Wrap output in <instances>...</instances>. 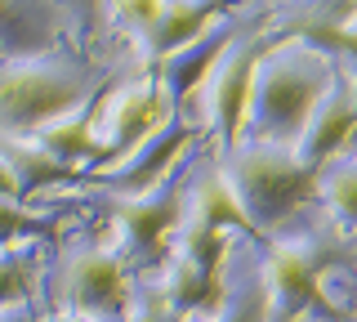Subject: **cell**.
<instances>
[{
	"label": "cell",
	"mask_w": 357,
	"mask_h": 322,
	"mask_svg": "<svg viewBox=\"0 0 357 322\" xmlns=\"http://www.w3.org/2000/svg\"><path fill=\"white\" fill-rule=\"evenodd\" d=\"M134 68L143 63L121 50H54L31 59H0V130L36 135L45 121L98 103Z\"/></svg>",
	"instance_id": "6da1fadb"
},
{
	"label": "cell",
	"mask_w": 357,
	"mask_h": 322,
	"mask_svg": "<svg viewBox=\"0 0 357 322\" xmlns=\"http://www.w3.org/2000/svg\"><path fill=\"white\" fill-rule=\"evenodd\" d=\"M335 50L321 45L317 36L304 31H286L264 45L255 63L250 81V103H245L241 139L250 143H277V148H295L304 139L312 112H317L321 94H326L335 76Z\"/></svg>",
	"instance_id": "7a4b0ae2"
},
{
	"label": "cell",
	"mask_w": 357,
	"mask_h": 322,
	"mask_svg": "<svg viewBox=\"0 0 357 322\" xmlns=\"http://www.w3.org/2000/svg\"><path fill=\"white\" fill-rule=\"evenodd\" d=\"M45 300L54 305L50 314H94L112 322L134 318V269L98 206L76 202L72 224L54 242Z\"/></svg>",
	"instance_id": "3957f363"
},
{
	"label": "cell",
	"mask_w": 357,
	"mask_h": 322,
	"mask_svg": "<svg viewBox=\"0 0 357 322\" xmlns=\"http://www.w3.org/2000/svg\"><path fill=\"white\" fill-rule=\"evenodd\" d=\"M223 180L232 184L255 237H277L317 202V175L299 161L295 148L241 139L219 157Z\"/></svg>",
	"instance_id": "277c9868"
},
{
	"label": "cell",
	"mask_w": 357,
	"mask_h": 322,
	"mask_svg": "<svg viewBox=\"0 0 357 322\" xmlns=\"http://www.w3.org/2000/svg\"><path fill=\"white\" fill-rule=\"evenodd\" d=\"M268 41H273V27H268L264 18H250V23L232 36V45L219 54V63L210 68L206 85H201V94L192 103V117H197L201 135H206V143L219 157L241 143V121H245V103H250L255 63H259Z\"/></svg>",
	"instance_id": "5b68a950"
},
{
	"label": "cell",
	"mask_w": 357,
	"mask_h": 322,
	"mask_svg": "<svg viewBox=\"0 0 357 322\" xmlns=\"http://www.w3.org/2000/svg\"><path fill=\"white\" fill-rule=\"evenodd\" d=\"M54 50H116L98 41L72 0H0V59H31ZM130 54V50H121Z\"/></svg>",
	"instance_id": "8992f818"
},
{
	"label": "cell",
	"mask_w": 357,
	"mask_h": 322,
	"mask_svg": "<svg viewBox=\"0 0 357 322\" xmlns=\"http://www.w3.org/2000/svg\"><path fill=\"white\" fill-rule=\"evenodd\" d=\"M174 112L170 94L161 90L152 68H134L126 72L112 90L98 98V112H94V148L98 161H116L121 152H130L139 139H148L165 117Z\"/></svg>",
	"instance_id": "52a82bcc"
},
{
	"label": "cell",
	"mask_w": 357,
	"mask_h": 322,
	"mask_svg": "<svg viewBox=\"0 0 357 322\" xmlns=\"http://www.w3.org/2000/svg\"><path fill=\"white\" fill-rule=\"evenodd\" d=\"M255 14H245V9H223L219 18H210L206 27L197 31L192 41H183L178 50H170L161 63H156V81H161V90L170 94V103L174 108H183V112H192V103H197V94H201V85H206V76L210 68L219 63V54L232 45V36L250 23Z\"/></svg>",
	"instance_id": "ba28073f"
},
{
	"label": "cell",
	"mask_w": 357,
	"mask_h": 322,
	"mask_svg": "<svg viewBox=\"0 0 357 322\" xmlns=\"http://www.w3.org/2000/svg\"><path fill=\"white\" fill-rule=\"evenodd\" d=\"M192 322H268V273H264V237L237 233L223 255L219 300Z\"/></svg>",
	"instance_id": "9c48e42d"
},
{
	"label": "cell",
	"mask_w": 357,
	"mask_h": 322,
	"mask_svg": "<svg viewBox=\"0 0 357 322\" xmlns=\"http://www.w3.org/2000/svg\"><path fill=\"white\" fill-rule=\"evenodd\" d=\"M335 59H340V54H335ZM353 135H357V68L349 59H340L326 94H321V103H317V112H312L308 130H304V139L295 143V152H299V161L317 175Z\"/></svg>",
	"instance_id": "30bf717a"
},
{
	"label": "cell",
	"mask_w": 357,
	"mask_h": 322,
	"mask_svg": "<svg viewBox=\"0 0 357 322\" xmlns=\"http://www.w3.org/2000/svg\"><path fill=\"white\" fill-rule=\"evenodd\" d=\"M50 255H54V242H18V247H0V309L36 305V300L45 295Z\"/></svg>",
	"instance_id": "8fae6325"
},
{
	"label": "cell",
	"mask_w": 357,
	"mask_h": 322,
	"mask_svg": "<svg viewBox=\"0 0 357 322\" xmlns=\"http://www.w3.org/2000/svg\"><path fill=\"white\" fill-rule=\"evenodd\" d=\"M317 206L340 228L357 233V135L317 170Z\"/></svg>",
	"instance_id": "7c38bea8"
},
{
	"label": "cell",
	"mask_w": 357,
	"mask_h": 322,
	"mask_svg": "<svg viewBox=\"0 0 357 322\" xmlns=\"http://www.w3.org/2000/svg\"><path fill=\"white\" fill-rule=\"evenodd\" d=\"M304 36H317L321 45H331L340 59H349L353 68H357V14L349 18H340V23H331V27H317V31H304Z\"/></svg>",
	"instance_id": "4fadbf2b"
},
{
	"label": "cell",
	"mask_w": 357,
	"mask_h": 322,
	"mask_svg": "<svg viewBox=\"0 0 357 322\" xmlns=\"http://www.w3.org/2000/svg\"><path fill=\"white\" fill-rule=\"evenodd\" d=\"M228 5L245 9V14H255V18H282L290 9H304L308 0H228Z\"/></svg>",
	"instance_id": "5bb4252c"
},
{
	"label": "cell",
	"mask_w": 357,
	"mask_h": 322,
	"mask_svg": "<svg viewBox=\"0 0 357 322\" xmlns=\"http://www.w3.org/2000/svg\"><path fill=\"white\" fill-rule=\"evenodd\" d=\"M0 322H36V305H18V309H0Z\"/></svg>",
	"instance_id": "9a60e30c"
},
{
	"label": "cell",
	"mask_w": 357,
	"mask_h": 322,
	"mask_svg": "<svg viewBox=\"0 0 357 322\" xmlns=\"http://www.w3.org/2000/svg\"><path fill=\"white\" fill-rule=\"evenodd\" d=\"M50 322H112V318H94V314H50Z\"/></svg>",
	"instance_id": "2e32d148"
},
{
	"label": "cell",
	"mask_w": 357,
	"mask_h": 322,
	"mask_svg": "<svg viewBox=\"0 0 357 322\" xmlns=\"http://www.w3.org/2000/svg\"><path fill=\"white\" fill-rule=\"evenodd\" d=\"M349 14H357V0H349Z\"/></svg>",
	"instance_id": "e0dca14e"
},
{
	"label": "cell",
	"mask_w": 357,
	"mask_h": 322,
	"mask_svg": "<svg viewBox=\"0 0 357 322\" xmlns=\"http://www.w3.org/2000/svg\"><path fill=\"white\" fill-rule=\"evenodd\" d=\"M353 322H357V314H353Z\"/></svg>",
	"instance_id": "ac0fdd59"
}]
</instances>
